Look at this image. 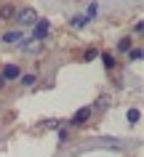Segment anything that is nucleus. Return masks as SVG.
<instances>
[{
	"label": "nucleus",
	"mask_w": 144,
	"mask_h": 157,
	"mask_svg": "<svg viewBox=\"0 0 144 157\" xmlns=\"http://www.w3.org/2000/svg\"><path fill=\"white\" fill-rule=\"evenodd\" d=\"M16 21H19L21 27L35 24V21H37V13H35V8H29V6H27V8H19V11H16Z\"/></svg>",
	"instance_id": "nucleus-1"
},
{
	"label": "nucleus",
	"mask_w": 144,
	"mask_h": 157,
	"mask_svg": "<svg viewBox=\"0 0 144 157\" xmlns=\"http://www.w3.org/2000/svg\"><path fill=\"white\" fill-rule=\"evenodd\" d=\"M0 77H3V83H6V80H19V77H21V67L19 64H6L3 67V72H0Z\"/></svg>",
	"instance_id": "nucleus-2"
},
{
	"label": "nucleus",
	"mask_w": 144,
	"mask_h": 157,
	"mask_svg": "<svg viewBox=\"0 0 144 157\" xmlns=\"http://www.w3.org/2000/svg\"><path fill=\"white\" fill-rule=\"evenodd\" d=\"M93 115V107H83V109H77L75 115H72V120H69V125H83L85 120H91Z\"/></svg>",
	"instance_id": "nucleus-3"
},
{
	"label": "nucleus",
	"mask_w": 144,
	"mask_h": 157,
	"mask_svg": "<svg viewBox=\"0 0 144 157\" xmlns=\"http://www.w3.org/2000/svg\"><path fill=\"white\" fill-rule=\"evenodd\" d=\"M16 11H19V6H14V3H3V6H0V21L16 19Z\"/></svg>",
	"instance_id": "nucleus-4"
},
{
	"label": "nucleus",
	"mask_w": 144,
	"mask_h": 157,
	"mask_svg": "<svg viewBox=\"0 0 144 157\" xmlns=\"http://www.w3.org/2000/svg\"><path fill=\"white\" fill-rule=\"evenodd\" d=\"M48 19H40V21H37V27H35V32H32V37H29V43L32 40H43V37H45V35H48Z\"/></svg>",
	"instance_id": "nucleus-5"
},
{
	"label": "nucleus",
	"mask_w": 144,
	"mask_h": 157,
	"mask_svg": "<svg viewBox=\"0 0 144 157\" xmlns=\"http://www.w3.org/2000/svg\"><path fill=\"white\" fill-rule=\"evenodd\" d=\"M21 40V29H14V32H3V43H19Z\"/></svg>",
	"instance_id": "nucleus-6"
},
{
	"label": "nucleus",
	"mask_w": 144,
	"mask_h": 157,
	"mask_svg": "<svg viewBox=\"0 0 144 157\" xmlns=\"http://www.w3.org/2000/svg\"><path fill=\"white\" fill-rule=\"evenodd\" d=\"M139 120H142V109H128V123L134 125V123H139Z\"/></svg>",
	"instance_id": "nucleus-7"
},
{
	"label": "nucleus",
	"mask_w": 144,
	"mask_h": 157,
	"mask_svg": "<svg viewBox=\"0 0 144 157\" xmlns=\"http://www.w3.org/2000/svg\"><path fill=\"white\" fill-rule=\"evenodd\" d=\"M19 80H21V83H24L27 88H29V85H35V83H37V75H35V72H29V75H21Z\"/></svg>",
	"instance_id": "nucleus-8"
},
{
	"label": "nucleus",
	"mask_w": 144,
	"mask_h": 157,
	"mask_svg": "<svg viewBox=\"0 0 144 157\" xmlns=\"http://www.w3.org/2000/svg\"><path fill=\"white\" fill-rule=\"evenodd\" d=\"M131 48H134V45H131V37H120V40H118V51L126 53V51H131Z\"/></svg>",
	"instance_id": "nucleus-9"
},
{
	"label": "nucleus",
	"mask_w": 144,
	"mask_h": 157,
	"mask_svg": "<svg viewBox=\"0 0 144 157\" xmlns=\"http://www.w3.org/2000/svg\"><path fill=\"white\" fill-rule=\"evenodd\" d=\"M96 56H99V48H88V51L83 53V61H93Z\"/></svg>",
	"instance_id": "nucleus-10"
},
{
	"label": "nucleus",
	"mask_w": 144,
	"mask_h": 157,
	"mask_svg": "<svg viewBox=\"0 0 144 157\" xmlns=\"http://www.w3.org/2000/svg\"><path fill=\"white\" fill-rule=\"evenodd\" d=\"M128 56L134 59V61H139V59H142L144 53H142V48H139V45H136V48H131V51H128Z\"/></svg>",
	"instance_id": "nucleus-11"
},
{
	"label": "nucleus",
	"mask_w": 144,
	"mask_h": 157,
	"mask_svg": "<svg viewBox=\"0 0 144 157\" xmlns=\"http://www.w3.org/2000/svg\"><path fill=\"white\" fill-rule=\"evenodd\" d=\"M43 128H56V125H59V120H56V117H51V120H43Z\"/></svg>",
	"instance_id": "nucleus-12"
},
{
	"label": "nucleus",
	"mask_w": 144,
	"mask_h": 157,
	"mask_svg": "<svg viewBox=\"0 0 144 157\" xmlns=\"http://www.w3.org/2000/svg\"><path fill=\"white\" fill-rule=\"evenodd\" d=\"M110 107V96H102V99H99V109H107Z\"/></svg>",
	"instance_id": "nucleus-13"
},
{
	"label": "nucleus",
	"mask_w": 144,
	"mask_h": 157,
	"mask_svg": "<svg viewBox=\"0 0 144 157\" xmlns=\"http://www.w3.org/2000/svg\"><path fill=\"white\" fill-rule=\"evenodd\" d=\"M104 64H107V69H112V64H115V59H112L110 53H104Z\"/></svg>",
	"instance_id": "nucleus-14"
},
{
	"label": "nucleus",
	"mask_w": 144,
	"mask_h": 157,
	"mask_svg": "<svg viewBox=\"0 0 144 157\" xmlns=\"http://www.w3.org/2000/svg\"><path fill=\"white\" fill-rule=\"evenodd\" d=\"M96 8H99V6H96V3H91V6H88V16H96Z\"/></svg>",
	"instance_id": "nucleus-15"
},
{
	"label": "nucleus",
	"mask_w": 144,
	"mask_h": 157,
	"mask_svg": "<svg viewBox=\"0 0 144 157\" xmlns=\"http://www.w3.org/2000/svg\"><path fill=\"white\" fill-rule=\"evenodd\" d=\"M59 139H61V141H67V139H69V131H67V128H64V131H59Z\"/></svg>",
	"instance_id": "nucleus-16"
},
{
	"label": "nucleus",
	"mask_w": 144,
	"mask_h": 157,
	"mask_svg": "<svg viewBox=\"0 0 144 157\" xmlns=\"http://www.w3.org/2000/svg\"><path fill=\"white\" fill-rule=\"evenodd\" d=\"M3 85H6V83H3V77H0V91H3Z\"/></svg>",
	"instance_id": "nucleus-17"
}]
</instances>
